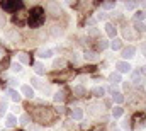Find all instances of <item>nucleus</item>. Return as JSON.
<instances>
[{"mask_svg":"<svg viewBox=\"0 0 146 131\" xmlns=\"http://www.w3.org/2000/svg\"><path fill=\"white\" fill-rule=\"evenodd\" d=\"M5 109H7V99H2L0 100V114H3Z\"/></svg>","mask_w":146,"mask_h":131,"instance_id":"nucleus-32","label":"nucleus"},{"mask_svg":"<svg viewBox=\"0 0 146 131\" xmlns=\"http://www.w3.org/2000/svg\"><path fill=\"white\" fill-rule=\"evenodd\" d=\"M0 27H5V15L0 12Z\"/></svg>","mask_w":146,"mask_h":131,"instance_id":"nucleus-36","label":"nucleus"},{"mask_svg":"<svg viewBox=\"0 0 146 131\" xmlns=\"http://www.w3.org/2000/svg\"><path fill=\"white\" fill-rule=\"evenodd\" d=\"M110 48H112L114 51H115V49H121V48H122V41H121V39H114L112 44H110Z\"/></svg>","mask_w":146,"mask_h":131,"instance_id":"nucleus-21","label":"nucleus"},{"mask_svg":"<svg viewBox=\"0 0 146 131\" xmlns=\"http://www.w3.org/2000/svg\"><path fill=\"white\" fill-rule=\"evenodd\" d=\"M61 33H63V29H61V26H58V24H53V26L49 27V34H51L53 37H58Z\"/></svg>","mask_w":146,"mask_h":131,"instance_id":"nucleus-9","label":"nucleus"},{"mask_svg":"<svg viewBox=\"0 0 146 131\" xmlns=\"http://www.w3.org/2000/svg\"><path fill=\"white\" fill-rule=\"evenodd\" d=\"M3 56H5V49H3V48H2V46H0V60H2V58H3Z\"/></svg>","mask_w":146,"mask_h":131,"instance_id":"nucleus-41","label":"nucleus"},{"mask_svg":"<svg viewBox=\"0 0 146 131\" xmlns=\"http://www.w3.org/2000/svg\"><path fill=\"white\" fill-rule=\"evenodd\" d=\"M92 94H94L95 97H102V96L106 94V89H104V87H95V89L92 90Z\"/></svg>","mask_w":146,"mask_h":131,"instance_id":"nucleus-18","label":"nucleus"},{"mask_svg":"<svg viewBox=\"0 0 146 131\" xmlns=\"http://www.w3.org/2000/svg\"><path fill=\"white\" fill-rule=\"evenodd\" d=\"M65 66H66L65 60H54V63H53V68H56V70H63Z\"/></svg>","mask_w":146,"mask_h":131,"instance_id":"nucleus-16","label":"nucleus"},{"mask_svg":"<svg viewBox=\"0 0 146 131\" xmlns=\"http://www.w3.org/2000/svg\"><path fill=\"white\" fill-rule=\"evenodd\" d=\"M122 112H124V109H122V107H119V106L112 109V116H114V118H121V116H122Z\"/></svg>","mask_w":146,"mask_h":131,"instance_id":"nucleus-22","label":"nucleus"},{"mask_svg":"<svg viewBox=\"0 0 146 131\" xmlns=\"http://www.w3.org/2000/svg\"><path fill=\"white\" fill-rule=\"evenodd\" d=\"M46 9L49 10V14H51V15H60V12H61L60 3H54V2H49V3L46 5Z\"/></svg>","mask_w":146,"mask_h":131,"instance_id":"nucleus-5","label":"nucleus"},{"mask_svg":"<svg viewBox=\"0 0 146 131\" xmlns=\"http://www.w3.org/2000/svg\"><path fill=\"white\" fill-rule=\"evenodd\" d=\"M51 55H53L51 49H39L37 51V56H41V58H49Z\"/></svg>","mask_w":146,"mask_h":131,"instance_id":"nucleus-17","label":"nucleus"},{"mask_svg":"<svg viewBox=\"0 0 146 131\" xmlns=\"http://www.w3.org/2000/svg\"><path fill=\"white\" fill-rule=\"evenodd\" d=\"M88 34H90V36H97V34H99V31H97L95 27H90V31H88Z\"/></svg>","mask_w":146,"mask_h":131,"instance_id":"nucleus-37","label":"nucleus"},{"mask_svg":"<svg viewBox=\"0 0 146 131\" xmlns=\"http://www.w3.org/2000/svg\"><path fill=\"white\" fill-rule=\"evenodd\" d=\"M85 87H82V85H76V87H73V94L76 96V97H82V96H85Z\"/></svg>","mask_w":146,"mask_h":131,"instance_id":"nucleus-13","label":"nucleus"},{"mask_svg":"<svg viewBox=\"0 0 146 131\" xmlns=\"http://www.w3.org/2000/svg\"><path fill=\"white\" fill-rule=\"evenodd\" d=\"M146 17V12L145 10H141V12H136V15H134V19H136V22H139V21H143Z\"/></svg>","mask_w":146,"mask_h":131,"instance_id":"nucleus-30","label":"nucleus"},{"mask_svg":"<svg viewBox=\"0 0 146 131\" xmlns=\"http://www.w3.org/2000/svg\"><path fill=\"white\" fill-rule=\"evenodd\" d=\"M31 82H33V87H41V80L39 78H33Z\"/></svg>","mask_w":146,"mask_h":131,"instance_id":"nucleus-35","label":"nucleus"},{"mask_svg":"<svg viewBox=\"0 0 146 131\" xmlns=\"http://www.w3.org/2000/svg\"><path fill=\"white\" fill-rule=\"evenodd\" d=\"M109 80L112 82V84H119L121 82V73H110V77H109Z\"/></svg>","mask_w":146,"mask_h":131,"instance_id":"nucleus-19","label":"nucleus"},{"mask_svg":"<svg viewBox=\"0 0 146 131\" xmlns=\"http://www.w3.org/2000/svg\"><path fill=\"white\" fill-rule=\"evenodd\" d=\"M87 24H88V26H94V24H95V21H94V19H88V21H87Z\"/></svg>","mask_w":146,"mask_h":131,"instance_id":"nucleus-42","label":"nucleus"},{"mask_svg":"<svg viewBox=\"0 0 146 131\" xmlns=\"http://www.w3.org/2000/svg\"><path fill=\"white\" fill-rule=\"evenodd\" d=\"M9 96H10V99H12L14 102H19V100H21L19 92H15V90H9Z\"/></svg>","mask_w":146,"mask_h":131,"instance_id":"nucleus-24","label":"nucleus"},{"mask_svg":"<svg viewBox=\"0 0 146 131\" xmlns=\"http://www.w3.org/2000/svg\"><path fill=\"white\" fill-rule=\"evenodd\" d=\"M19 124H22V126L29 124V116H27V114H22V116L19 118Z\"/></svg>","mask_w":146,"mask_h":131,"instance_id":"nucleus-26","label":"nucleus"},{"mask_svg":"<svg viewBox=\"0 0 146 131\" xmlns=\"http://www.w3.org/2000/svg\"><path fill=\"white\" fill-rule=\"evenodd\" d=\"M115 68H117V73H129L131 72V65L127 61H117Z\"/></svg>","mask_w":146,"mask_h":131,"instance_id":"nucleus-3","label":"nucleus"},{"mask_svg":"<svg viewBox=\"0 0 146 131\" xmlns=\"http://www.w3.org/2000/svg\"><path fill=\"white\" fill-rule=\"evenodd\" d=\"M5 36H7V39H9L10 43H17V41H19V37H21V36H19V33H17V31H14V29L7 31V33H5Z\"/></svg>","mask_w":146,"mask_h":131,"instance_id":"nucleus-7","label":"nucleus"},{"mask_svg":"<svg viewBox=\"0 0 146 131\" xmlns=\"http://www.w3.org/2000/svg\"><path fill=\"white\" fill-rule=\"evenodd\" d=\"M143 73H145V75H146V65L143 66Z\"/></svg>","mask_w":146,"mask_h":131,"instance_id":"nucleus-45","label":"nucleus"},{"mask_svg":"<svg viewBox=\"0 0 146 131\" xmlns=\"http://www.w3.org/2000/svg\"><path fill=\"white\" fill-rule=\"evenodd\" d=\"M10 68H12V72H14V73L22 72V65H21V63H12V65H10Z\"/></svg>","mask_w":146,"mask_h":131,"instance_id":"nucleus-29","label":"nucleus"},{"mask_svg":"<svg viewBox=\"0 0 146 131\" xmlns=\"http://www.w3.org/2000/svg\"><path fill=\"white\" fill-rule=\"evenodd\" d=\"M17 58H19L21 63H29V56H27V53H19Z\"/></svg>","mask_w":146,"mask_h":131,"instance_id":"nucleus-23","label":"nucleus"},{"mask_svg":"<svg viewBox=\"0 0 146 131\" xmlns=\"http://www.w3.org/2000/svg\"><path fill=\"white\" fill-rule=\"evenodd\" d=\"M65 97H66V96H65V90H58V92H56V94H54V102H63V100H65Z\"/></svg>","mask_w":146,"mask_h":131,"instance_id":"nucleus-15","label":"nucleus"},{"mask_svg":"<svg viewBox=\"0 0 146 131\" xmlns=\"http://www.w3.org/2000/svg\"><path fill=\"white\" fill-rule=\"evenodd\" d=\"M141 51L145 53V56H146V43H145V44H141Z\"/></svg>","mask_w":146,"mask_h":131,"instance_id":"nucleus-43","label":"nucleus"},{"mask_svg":"<svg viewBox=\"0 0 146 131\" xmlns=\"http://www.w3.org/2000/svg\"><path fill=\"white\" fill-rule=\"evenodd\" d=\"M124 36H126V37H134V34L131 33V27H126V29H124Z\"/></svg>","mask_w":146,"mask_h":131,"instance_id":"nucleus-34","label":"nucleus"},{"mask_svg":"<svg viewBox=\"0 0 146 131\" xmlns=\"http://www.w3.org/2000/svg\"><path fill=\"white\" fill-rule=\"evenodd\" d=\"M82 118H83V109L75 107L72 111V119H76V121H78V119H82Z\"/></svg>","mask_w":146,"mask_h":131,"instance_id":"nucleus-11","label":"nucleus"},{"mask_svg":"<svg viewBox=\"0 0 146 131\" xmlns=\"http://www.w3.org/2000/svg\"><path fill=\"white\" fill-rule=\"evenodd\" d=\"M122 128H124V130H129V121H124V123H122Z\"/></svg>","mask_w":146,"mask_h":131,"instance_id":"nucleus-40","label":"nucleus"},{"mask_svg":"<svg viewBox=\"0 0 146 131\" xmlns=\"http://www.w3.org/2000/svg\"><path fill=\"white\" fill-rule=\"evenodd\" d=\"M39 121L41 123H44V121H51V112H49V109H46V107H42V109H39Z\"/></svg>","mask_w":146,"mask_h":131,"instance_id":"nucleus-4","label":"nucleus"},{"mask_svg":"<svg viewBox=\"0 0 146 131\" xmlns=\"http://www.w3.org/2000/svg\"><path fill=\"white\" fill-rule=\"evenodd\" d=\"M145 7H146V5H145Z\"/></svg>","mask_w":146,"mask_h":131,"instance_id":"nucleus-46","label":"nucleus"},{"mask_svg":"<svg viewBox=\"0 0 146 131\" xmlns=\"http://www.w3.org/2000/svg\"><path fill=\"white\" fill-rule=\"evenodd\" d=\"M21 92H22V96H26V97H34V90H33L31 85H22V87H21Z\"/></svg>","mask_w":146,"mask_h":131,"instance_id":"nucleus-8","label":"nucleus"},{"mask_svg":"<svg viewBox=\"0 0 146 131\" xmlns=\"http://www.w3.org/2000/svg\"><path fill=\"white\" fill-rule=\"evenodd\" d=\"M44 21V14H42V9L36 7L31 10V15H29V26L31 27H39Z\"/></svg>","mask_w":146,"mask_h":131,"instance_id":"nucleus-1","label":"nucleus"},{"mask_svg":"<svg viewBox=\"0 0 146 131\" xmlns=\"http://www.w3.org/2000/svg\"><path fill=\"white\" fill-rule=\"evenodd\" d=\"M5 124H7L9 128L15 126V124H17V119H15V116H14V114H9V116L5 118Z\"/></svg>","mask_w":146,"mask_h":131,"instance_id":"nucleus-12","label":"nucleus"},{"mask_svg":"<svg viewBox=\"0 0 146 131\" xmlns=\"http://www.w3.org/2000/svg\"><path fill=\"white\" fill-rule=\"evenodd\" d=\"M9 84H10V85H12V87H14V85H17V84H19V82H17V80H15V78H10V80H9Z\"/></svg>","mask_w":146,"mask_h":131,"instance_id":"nucleus-38","label":"nucleus"},{"mask_svg":"<svg viewBox=\"0 0 146 131\" xmlns=\"http://www.w3.org/2000/svg\"><path fill=\"white\" fill-rule=\"evenodd\" d=\"M134 27H136L138 31H141V33H143V31H146V26L143 24V22H134Z\"/></svg>","mask_w":146,"mask_h":131,"instance_id":"nucleus-33","label":"nucleus"},{"mask_svg":"<svg viewBox=\"0 0 146 131\" xmlns=\"http://www.w3.org/2000/svg\"><path fill=\"white\" fill-rule=\"evenodd\" d=\"M134 53H136V48L134 46H127V48L122 49V58L124 60H131L134 56Z\"/></svg>","mask_w":146,"mask_h":131,"instance_id":"nucleus-6","label":"nucleus"},{"mask_svg":"<svg viewBox=\"0 0 146 131\" xmlns=\"http://www.w3.org/2000/svg\"><path fill=\"white\" fill-rule=\"evenodd\" d=\"M100 7L110 10V9H114V7H115V3H114V2H102V3H100Z\"/></svg>","mask_w":146,"mask_h":131,"instance_id":"nucleus-27","label":"nucleus"},{"mask_svg":"<svg viewBox=\"0 0 146 131\" xmlns=\"http://www.w3.org/2000/svg\"><path fill=\"white\" fill-rule=\"evenodd\" d=\"M29 131H39V126H31V130Z\"/></svg>","mask_w":146,"mask_h":131,"instance_id":"nucleus-44","label":"nucleus"},{"mask_svg":"<svg viewBox=\"0 0 146 131\" xmlns=\"http://www.w3.org/2000/svg\"><path fill=\"white\" fill-rule=\"evenodd\" d=\"M112 99H114L117 104H122V102H124V97H122V94H121V92H115V94H112Z\"/></svg>","mask_w":146,"mask_h":131,"instance_id":"nucleus-25","label":"nucleus"},{"mask_svg":"<svg viewBox=\"0 0 146 131\" xmlns=\"http://www.w3.org/2000/svg\"><path fill=\"white\" fill-rule=\"evenodd\" d=\"M106 31H107V34H109L110 37H114L115 36V26L114 24H107L106 26Z\"/></svg>","mask_w":146,"mask_h":131,"instance_id":"nucleus-20","label":"nucleus"},{"mask_svg":"<svg viewBox=\"0 0 146 131\" xmlns=\"http://www.w3.org/2000/svg\"><path fill=\"white\" fill-rule=\"evenodd\" d=\"M97 46H99V49H106V48H109V43H107L106 39H99Z\"/></svg>","mask_w":146,"mask_h":131,"instance_id":"nucleus-28","label":"nucleus"},{"mask_svg":"<svg viewBox=\"0 0 146 131\" xmlns=\"http://www.w3.org/2000/svg\"><path fill=\"white\" fill-rule=\"evenodd\" d=\"M106 17H107V15H106V14H99V15H97V19H99V21H104V19H106Z\"/></svg>","mask_w":146,"mask_h":131,"instance_id":"nucleus-39","label":"nucleus"},{"mask_svg":"<svg viewBox=\"0 0 146 131\" xmlns=\"http://www.w3.org/2000/svg\"><path fill=\"white\" fill-rule=\"evenodd\" d=\"M83 56H85V60H87V61H92V63H94V61H97V60L100 58V56H99L95 51H87Z\"/></svg>","mask_w":146,"mask_h":131,"instance_id":"nucleus-10","label":"nucleus"},{"mask_svg":"<svg viewBox=\"0 0 146 131\" xmlns=\"http://www.w3.org/2000/svg\"><path fill=\"white\" fill-rule=\"evenodd\" d=\"M34 72H36L37 75H42V73H46V68H44V65L42 63H34Z\"/></svg>","mask_w":146,"mask_h":131,"instance_id":"nucleus-14","label":"nucleus"},{"mask_svg":"<svg viewBox=\"0 0 146 131\" xmlns=\"http://www.w3.org/2000/svg\"><path fill=\"white\" fill-rule=\"evenodd\" d=\"M124 5H126V9H127V10H133V9H136V7H138V2H126Z\"/></svg>","mask_w":146,"mask_h":131,"instance_id":"nucleus-31","label":"nucleus"},{"mask_svg":"<svg viewBox=\"0 0 146 131\" xmlns=\"http://www.w3.org/2000/svg\"><path fill=\"white\" fill-rule=\"evenodd\" d=\"M0 5H2V9H3V10H9V12H12V10H19V9L22 7V2H21V0H14V2L3 0Z\"/></svg>","mask_w":146,"mask_h":131,"instance_id":"nucleus-2","label":"nucleus"}]
</instances>
